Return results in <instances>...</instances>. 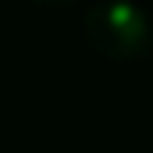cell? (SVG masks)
Returning a JSON list of instances; mask_svg holds the SVG:
<instances>
[{
	"label": "cell",
	"mask_w": 153,
	"mask_h": 153,
	"mask_svg": "<svg viewBox=\"0 0 153 153\" xmlns=\"http://www.w3.org/2000/svg\"><path fill=\"white\" fill-rule=\"evenodd\" d=\"M82 32L107 61H139L153 46V22L132 0H103L82 18Z\"/></svg>",
	"instance_id": "cell-1"
},
{
	"label": "cell",
	"mask_w": 153,
	"mask_h": 153,
	"mask_svg": "<svg viewBox=\"0 0 153 153\" xmlns=\"http://www.w3.org/2000/svg\"><path fill=\"white\" fill-rule=\"evenodd\" d=\"M29 4H36V7H68V4H75V0H29Z\"/></svg>",
	"instance_id": "cell-2"
}]
</instances>
